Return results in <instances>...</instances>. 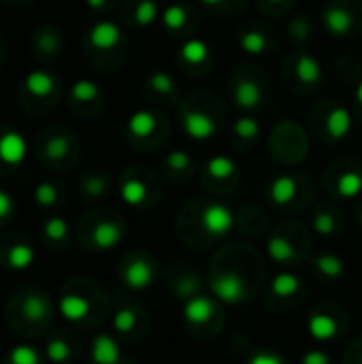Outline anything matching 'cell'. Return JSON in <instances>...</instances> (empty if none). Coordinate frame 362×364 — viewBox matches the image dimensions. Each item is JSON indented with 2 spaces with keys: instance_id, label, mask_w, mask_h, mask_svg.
Returning a JSON list of instances; mask_svg holds the SVG:
<instances>
[{
  "instance_id": "6da1fadb",
  "label": "cell",
  "mask_w": 362,
  "mask_h": 364,
  "mask_svg": "<svg viewBox=\"0 0 362 364\" xmlns=\"http://www.w3.org/2000/svg\"><path fill=\"white\" fill-rule=\"evenodd\" d=\"M175 109L183 134L196 143L213 141L224 128L226 111L222 98L213 92H194L181 98Z\"/></svg>"
},
{
  "instance_id": "7a4b0ae2",
  "label": "cell",
  "mask_w": 362,
  "mask_h": 364,
  "mask_svg": "<svg viewBox=\"0 0 362 364\" xmlns=\"http://www.w3.org/2000/svg\"><path fill=\"white\" fill-rule=\"evenodd\" d=\"M269 90L267 75L254 64H241L228 77V98L245 113L265 109L269 102Z\"/></svg>"
},
{
  "instance_id": "3957f363",
  "label": "cell",
  "mask_w": 362,
  "mask_h": 364,
  "mask_svg": "<svg viewBox=\"0 0 362 364\" xmlns=\"http://www.w3.org/2000/svg\"><path fill=\"white\" fill-rule=\"evenodd\" d=\"M309 128L322 143L335 145L352 134L354 115L335 98H326L309 109Z\"/></svg>"
},
{
  "instance_id": "277c9868",
  "label": "cell",
  "mask_w": 362,
  "mask_h": 364,
  "mask_svg": "<svg viewBox=\"0 0 362 364\" xmlns=\"http://www.w3.org/2000/svg\"><path fill=\"white\" fill-rule=\"evenodd\" d=\"M282 77H284V83L290 92H294L299 96H309L322 87L324 66L312 51L297 49L286 58Z\"/></svg>"
},
{
  "instance_id": "5b68a950",
  "label": "cell",
  "mask_w": 362,
  "mask_h": 364,
  "mask_svg": "<svg viewBox=\"0 0 362 364\" xmlns=\"http://www.w3.org/2000/svg\"><path fill=\"white\" fill-rule=\"evenodd\" d=\"M171 132V119L158 109H139L126 122V139L132 147L149 151L160 147Z\"/></svg>"
},
{
  "instance_id": "8992f818",
  "label": "cell",
  "mask_w": 362,
  "mask_h": 364,
  "mask_svg": "<svg viewBox=\"0 0 362 364\" xmlns=\"http://www.w3.org/2000/svg\"><path fill=\"white\" fill-rule=\"evenodd\" d=\"M269 154L280 164H301L309 154L307 130L292 119H282L271 130Z\"/></svg>"
},
{
  "instance_id": "52a82bcc",
  "label": "cell",
  "mask_w": 362,
  "mask_h": 364,
  "mask_svg": "<svg viewBox=\"0 0 362 364\" xmlns=\"http://www.w3.org/2000/svg\"><path fill=\"white\" fill-rule=\"evenodd\" d=\"M320 21L329 36L354 38L362 32V0H329Z\"/></svg>"
},
{
  "instance_id": "ba28073f",
  "label": "cell",
  "mask_w": 362,
  "mask_h": 364,
  "mask_svg": "<svg viewBox=\"0 0 362 364\" xmlns=\"http://www.w3.org/2000/svg\"><path fill=\"white\" fill-rule=\"evenodd\" d=\"M314 196L312 179L303 173H280L269 183V200L277 209H303Z\"/></svg>"
},
{
  "instance_id": "9c48e42d",
  "label": "cell",
  "mask_w": 362,
  "mask_h": 364,
  "mask_svg": "<svg viewBox=\"0 0 362 364\" xmlns=\"http://www.w3.org/2000/svg\"><path fill=\"white\" fill-rule=\"evenodd\" d=\"M188 211L196 215L201 232L209 239L226 237L237 226V215L233 209L218 200H196L188 205Z\"/></svg>"
},
{
  "instance_id": "30bf717a",
  "label": "cell",
  "mask_w": 362,
  "mask_h": 364,
  "mask_svg": "<svg viewBox=\"0 0 362 364\" xmlns=\"http://www.w3.org/2000/svg\"><path fill=\"white\" fill-rule=\"evenodd\" d=\"M324 188L344 200H352L362 192V166L352 158L335 160L324 171Z\"/></svg>"
},
{
  "instance_id": "8fae6325",
  "label": "cell",
  "mask_w": 362,
  "mask_h": 364,
  "mask_svg": "<svg viewBox=\"0 0 362 364\" xmlns=\"http://www.w3.org/2000/svg\"><path fill=\"white\" fill-rule=\"evenodd\" d=\"M158 194L160 186L156 177L143 166L130 168L119 183V196L130 207H147L154 200H158Z\"/></svg>"
},
{
  "instance_id": "7c38bea8",
  "label": "cell",
  "mask_w": 362,
  "mask_h": 364,
  "mask_svg": "<svg viewBox=\"0 0 362 364\" xmlns=\"http://www.w3.org/2000/svg\"><path fill=\"white\" fill-rule=\"evenodd\" d=\"M213 64H215V53L205 38L190 36L181 43L177 51V66L181 73H186L188 77L201 79L213 70Z\"/></svg>"
},
{
  "instance_id": "4fadbf2b",
  "label": "cell",
  "mask_w": 362,
  "mask_h": 364,
  "mask_svg": "<svg viewBox=\"0 0 362 364\" xmlns=\"http://www.w3.org/2000/svg\"><path fill=\"white\" fill-rule=\"evenodd\" d=\"M241 179V168L239 164L230 158V156H224V154H218V156H211L203 171H201V181L207 190L211 192H233L237 188Z\"/></svg>"
},
{
  "instance_id": "5bb4252c",
  "label": "cell",
  "mask_w": 362,
  "mask_h": 364,
  "mask_svg": "<svg viewBox=\"0 0 362 364\" xmlns=\"http://www.w3.org/2000/svg\"><path fill=\"white\" fill-rule=\"evenodd\" d=\"M160 23H162V28H164V32L169 36L186 41V38L194 36V32L198 30L201 15H198L194 4L173 2L169 6H164V11L160 15Z\"/></svg>"
},
{
  "instance_id": "9a60e30c",
  "label": "cell",
  "mask_w": 362,
  "mask_h": 364,
  "mask_svg": "<svg viewBox=\"0 0 362 364\" xmlns=\"http://www.w3.org/2000/svg\"><path fill=\"white\" fill-rule=\"evenodd\" d=\"M145 96L158 107H177L181 100V87L173 73L169 70H154L145 79Z\"/></svg>"
},
{
  "instance_id": "2e32d148",
  "label": "cell",
  "mask_w": 362,
  "mask_h": 364,
  "mask_svg": "<svg viewBox=\"0 0 362 364\" xmlns=\"http://www.w3.org/2000/svg\"><path fill=\"white\" fill-rule=\"evenodd\" d=\"M237 45L245 55L260 58V55L271 53L277 47V36L269 26L254 21V23H245L237 32Z\"/></svg>"
},
{
  "instance_id": "e0dca14e",
  "label": "cell",
  "mask_w": 362,
  "mask_h": 364,
  "mask_svg": "<svg viewBox=\"0 0 362 364\" xmlns=\"http://www.w3.org/2000/svg\"><path fill=\"white\" fill-rule=\"evenodd\" d=\"M87 41L92 49L100 53H115L124 47V32L122 28L111 19H100L87 30Z\"/></svg>"
},
{
  "instance_id": "ac0fdd59",
  "label": "cell",
  "mask_w": 362,
  "mask_h": 364,
  "mask_svg": "<svg viewBox=\"0 0 362 364\" xmlns=\"http://www.w3.org/2000/svg\"><path fill=\"white\" fill-rule=\"evenodd\" d=\"M262 139V126L258 122V117L254 115H241L233 122L230 132H228V141L235 149L239 151H250L254 149Z\"/></svg>"
},
{
  "instance_id": "d6986e66",
  "label": "cell",
  "mask_w": 362,
  "mask_h": 364,
  "mask_svg": "<svg viewBox=\"0 0 362 364\" xmlns=\"http://www.w3.org/2000/svg\"><path fill=\"white\" fill-rule=\"evenodd\" d=\"M211 290L213 294L230 305H237L245 299V284L235 271H222L211 277Z\"/></svg>"
},
{
  "instance_id": "ffe728a7",
  "label": "cell",
  "mask_w": 362,
  "mask_h": 364,
  "mask_svg": "<svg viewBox=\"0 0 362 364\" xmlns=\"http://www.w3.org/2000/svg\"><path fill=\"white\" fill-rule=\"evenodd\" d=\"M194 171H196L194 158L183 149H173L162 158V173L171 181L181 183L186 179H190L194 175Z\"/></svg>"
},
{
  "instance_id": "44dd1931",
  "label": "cell",
  "mask_w": 362,
  "mask_h": 364,
  "mask_svg": "<svg viewBox=\"0 0 362 364\" xmlns=\"http://www.w3.org/2000/svg\"><path fill=\"white\" fill-rule=\"evenodd\" d=\"M156 277V267L149 258L137 256L124 267V282L132 290H145L154 284Z\"/></svg>"
},
{
  "instance_id": "7402d4cb",
  "label": "cell",
  "mask_w": 362,
  "mask_h": 364,
  "mask_svg": "<svg viewBox=\"0 0 362 364\" xmlns=\"http://www.w3.org/2000/svg\"><path fill=\"white\" fill-rule=\"evenodd\" d=\"M160 4L158 0H128L126 4V19L134 28H151L160 21Z\"/></svg>"
},
{
  "instance_id": "603a6c76",
  "label": "cell",
  "mask_w": 362,
  "mask_h": 364,
  "mask_svg": "<svg viewBox=\"0 0 362 364\" xmlns=\"http://www.w3.org/2000/svg\"><path fill=\"white\" fill-rule=\"evenodd\" d=\"M312 226L318 235L322 237H333L341 230L344 226V218L339 213L337 207L333 205H320L314 209V215H312Z\"/></svg>"
},
{
  "instance_id": "cb8c5ba5",
  "label": "cell",
  "mask_w": 362,
  "mask_h": 364,
  "mask_svg": "<svg viewBox=\"0 0 362 364\" xmlns=\"http://www.w3.org/2000/svg\"><path fill=\"white\" fill-rule=\"evenodd\" d=\"M267 252H269L271 260H275V262H280V264L297 262V256H299L297 243L292 241V237H290L288 232H284V228H280L277 232L271 235L269 245H267Z\"/></svg>"
},
{
  "instance_id": "d4e9b609",
  "label": "cell",
  "mask_w": 362,
  "mask_h": 364,
  "mask_svg": "<svg viewBox=\"0 0 362 364\" xmlns=\"http://www.w3.org/2000/svg\"><path fill=\"white\" fill-rule=\"evenodd\" d=\"M124 239V226L117 220H100L92 230V241L98 250H113Z\"/></svg>"
},
{
  "instance_id": "484cf974",
  "label": "cell",
  "mask_w": 362,
  "mask_h": 364,
  "mask_svg": "<svg viewBox=\"0 0 362 364\" xmlns=\"http://www.w3.org/2000/svg\"><path fill=\"white\" fill-rule=\"evenodd\" d=\"M183 316L190 326L198 328V326L209 324L215 318V307H213L211 299H207V296H192L183 307Z\"/></svg>"
},
{
  "instance_id": "4316f807",
  "label": "cell",
  "mask_w": 362,
  "mask_h": 364,
  "mask_svg": "<svg viewBox=\"0 0 362 364\" xmlns=\"http://www.w3.org/2000/svg\"><path fill=\"white\" fill-rule=\"evenodd\" d=\"M307 331L318 341H331L339 335L341 324L335 316H331L326 311H316L307 322Z\"/></svg>"
},
{
  "instance_id": "83f0119b",
  "label": "cell",
  "mask_w": 362,
  "mask_h": 364,
  "mask_svg": "<svg viewBox=\"0 0 362 364\" xmlns=\"http://www.w3.org/2000/svg\"><path fill=\"white\" fill-rule=\"evenodd\" d=\"M286 32H288V38L292 43L299 45V49H303L305 45H309L316 36V23L309 15L305 13H299L294 17L288 19V26H286Z\"/></svg>"
},
{
  "instance_id": "f1b7e54d",
  "label": "cell",
  "mask_w": 362,
  "mask_h": 364,
  "mask_svg": "<svg viewBox=\"0 0 362 364\" xmlns=\"http://www.w3.org/2000/svg\"><path fill=\"white\" fill-rule=\"evenodd\" d=\"M26 158V141L19 132H6L0 136V160L4 164H21Z\"/></svg>"
},
{
  "instance_id": "f546056e",
  "label": "cell",
  "mask_w": 362,
  "mask_h": 364,
  "mask_svg": "<svg viewBox=\"0 0 362 364\" xmlns=\"http://www.w3.org/2000/svg\"><path fill=\"white\" fill-rule=\"evenodd\" d=\"M70 100L81 107H100L102 105V92L100 87L90 79H79L70 87Z\"/></svg>"
},
{
  "instance_id": "4dcf8cb0",
  "label": "cell",
  "mask_w": 362,
  "mask_h": 364,
  "mask_svg": "<svg viewBox=\"0 0 362 364\" xmlns=\"http://www.w3.org/2000/svg\"><path fill=\"white\" fill-rule=\"evenodd\" d=\"M90 311H92V303L79 294H66L60 301V314L68 322H79V320L87 318Z\"/></svg>"
},
{
  "instance_id": "1f68e13d",
  "label": "cell",
  "mask_w": 362,
  "mask_h": 364,
  "mask_svg": "<svg viewBox=\"0 0 362 364\" xmlns=\"http://www.w3.org/2000/svg\"><path fill=\"white\" fill-rule=\"evenodd\" d=\"M92 360L96 364H117L119 363V346L109 335L96 337L92 343Z\"/></svg>"
},
{
  "instance_id": "d6a6232c",
  "label": "cell",
  "mask_w": 362,
  "mask_h": 364,
  "mask_svg": "<svg viewBox=\"0 0 362 364\" xmlns=\"http://www.w3.org/2000/svg\"><path fill=\"white\" fill-rule=\"evenodd\" d=\"M23 83H26V90L36 98H45L55 90V79L45 70H32Z\"/></svg>"
},
{
  "instance_id": "836d02e7",
  "label": "cell",
  "mask_w": 362,
  "mask_h": 364,
  "mask_svg": "<svg viewBox=\"0 0 362 364\" xmlns=\"http://www.w3.org/2000/svg\"><path fill=\"white\" fill-rule=\"evenodd\" d=\"M198 4L203 9H207L213 15H224V17H235L241 11L247 9L250 0H198Z\"/></svg>"
},
{
  "instance_id": "e575fe53",
  "label": "cell",
  "mask_w": 362,
  "mask_h": 364,
  "mask_svg": "<svg viewBox=\"0 0 362 364\" xmlns=\"http://www.w3.org/2000/svg\"><path fill=\"white\" fill-rule=\"evenodd\" d=\"M299 290H301V279L292 273H280L271 284V294L277 296L280 301H288L297 296Z\"/></svg>"
},
{
  "instance_id": "d590c367",
  "label": "cell",
  "mask_w": 362,
  "mask_h": 364,
  "mask_svg": "<svg viewBox=\"0 0 362 364\" xmlns=\"http://www.w3.org/2000/svg\"><path fill=\"white\" fill-rule=\"evenodd\" d=\"M314 267L326 279H339L346 273V262L339 256H335V254H320L314 260Z\"/></svg>"
},
{
  "instance_id": "8d00e7d4",
  "label": "cell",
  "mask_w": 362,
  "mask_h": 364,
  "mask_svg": "<svg viewBox=\"0 0 362 364\" xmlns=\"http://www.w3.org/2000/svg\"><path fill=\"white\" fill-rule=\"evenodd\" d=\"M21 311L30 322H41L49 316V303L41 294H30L21 303Z\"/></svg>"
},
{
  "instance_id": "74e56055",
  "label": "cell",
  "mask_w": 362,
  "mask_h": 364,
  "mask_svg": "<svg viewBox=\"0 0 362 364\" xmlns=\"http://www.w3.org/2000/svg\"><path fill=\"white\" fill-rule=\"evenodd\" d=\"M34 250L26 243H19L9 252V267L13 271H26L34 264Z\"/></svg>"
},
{
  "instance_id": "f35d334b",
  "label": "cell",
  "mask_w": 362,
  "mask_h": 364,
  "mask_svg": "<svg viewBox=\"0 0 362 364\" xmlns=\"http://www.w3.org/2000/svg\"><path fill=\"white\" fill-rule=\"evenodd\" d=\"M81 190L87 198H100L109 190V179L102 173H90L81 181Z\"/></svg>"
},
{
  "instance_id": "ab89813d",
  "label": "cell",
  "mask_w": 362,
  "mask_h": 364,
  "mask_svg": "<svg viewBox=\"0 0 362 364\" xmlns=\"http://www.w3.org/2000/svg\"><path fill=\"white\" fill-rule=\"evenodd\" d=\"M36 47H38V51H43L47 55L58 53V49L62 47L60 32H55V30H41L38 32V38H36Z\"/></svg>"
},
{
  "instance_id": "60d3db41",
  "label": "cell",
  "mask_w": 362,
  "mask_h": 364,
  "mask_svg": "<svg viewBox=\"0 0 362 364\" xmlns=\"http://www.w3.org/2000/svg\"><path fill=\"white\" fill-rule=\"evenodd\" d=\"M297 0H256L258 9L269 15V17H282L286 15L292 6H294Z\"/></svg>"
},
{
  "instance_id": "b9f144b4",
  "label": "cell",
  "mask_w": 362,
  "mask_h": 364,
  "mask_svg": "<svg viewBox=\"0 0 362 364\" xmlns=\"http://www.w3.org/2000/svg\"><path fill=\"white\" fill-rule=\"evenodd\" d=\"M9 358L11 364H41V354L32 346H15Z\"/></svg>"
},
{
  "instance_id": "7bdbcfd3",
  "label": "cell",
  "mask_w": 362,
  "mask_h": 364,
  "mask_svg": "<svg viewBox=\"0 0 362 364\" xmlns=\"http://www.w3.org/2000/svg\"><path fill=\"white\" fill-rule=\"evenodd\" d=\"M68 149H70L68 136H64V134L51 136V139L47 141V145H45V154H47V158H51V160H62V158L68 154Z\"/></svg>"
},
{
  "instance_id": "ee69618b",
  "label": "cell",
  "mask_w": 362,
  "mask_h": 364,
  "mask_svg": "<svg viewBox=\"0 0 362 364\" xmlns=\"http://www.w3.org/2000/svg\"><path fill=\"white\" fill-rule=\"evenodd\" d=\"M47 358L55 364H64L70 358V348L64 339H51L47 343Z\"/></svg>"
},
{
  "instance_id": "f6af8a7d",
  "label": "cell",
  "mask_w": 362,
  "mask_h": 364,
  "mask_svg": "<svg viewBox=\"0 0 362 364\" xmlns=\"http://www.w3.org/2000/svg\"><path fill=\"white\" fill-rule=\"evenodd\" d=\"M113 326H115V331L122 333V335L132 333L134 326H137V314H134L132 309H119V311L115 314V318H113Z\"/></svg>"
},
{
  "instance_id": "bcb514c9",
  "label": "cell",
  "mask_w": 362,
  "mask_h": 364,
  "mask_svg": "<svg viewBox=\"0 0 362 364\" xmlns=\"http://www.w3.org/2000/svg\"><path fill=\"white\" fill-rule=\"evenodd\" d=\"M58 188L53 183H38L34 190V198L41 207H51L58 203Z\"/></svg>"
},
{
  "instance_id": "7dc6e473",
  "label": "cell",
  "mask_w": 362,
  "mask_h": 364,
  "mask_svg": "<svg viewBox=\"0 0 362 364\" xmlns=\"http://www.w3.org/2000/svg\"><path fill=\"white\" fill-rule=\"evenodd\" d=\"M45 235H47L51 241H62V239H66V235H68V224H66V220H62V218H51V220L45 224Z\"/></svg>"
},
{
  "instance_id": "c3c4849f",
  "label": "cell",
  "mask_w": 362,
  "mask_h": 364,
  "mask_svg": "<svg viewBox=\"0 0 362 364\" xmlns=\"http://www.w3.org/2000/svg\"><path fill=\"white\" fill-rule=\"evenodd\" d=\"M247 364H284V360L273 352H258L250 358Z\"/></svg>"
},
{
  "instance_id": "681fc988",
  "label": "cell",
  "mask_w": 362,
  "mask_h": 364,
  "mask_svg": "<svg viewBox=\"0 0 362 364\" xmlns=\"http://www.w3.org/2000/svg\"><path fill=\"white\" fill-rule=\"evenodd\" d=\"M301 364H331V358L324 352H307Z\"/></svg>"
},
{
  "instance_id": "f907efd6",
  "label": "cell",
  "mask_w": 362,
  "mask_h": 364,
  "mask_svg": "<svg viewBox=\"0 0 362 364\" xmlns=\"http://www.w3.org/2000/svg\"><path fill=\"white\" fill-rule=\"evenodd\" d=\"M11 211H13V198L4 190H0V218H6Z\"/></svg>"
},
{
  "instance_id": "816d5d0a",
  "label": "cell",
  "mask_w": 362,
  "mask_h": 364,
  "mask_svg": "<svg viewBox=\"0 0 362 364\" xmlns=\"http://www.w3.org/2000/svg\"><path fill=\"white\" fill-rule=\"evenodd\" d=\"M85 4L92 9V11H105L113 4V0H85Z\"/></svg>"
},
{
  "instance_id": "f5cc1de1",
  "label": "cell",
  "mask_w": 362,
  "mask_h": 364,
  "mask_svg": "<svg viewBox=\"0 0 362 364\" xmlns=\"http://www.w3.org/2000/svg\"><path fill=\"white\" fill-rule=\"evenodd\" d=\"M354 102H356V113H358V117H361V122H362V79L358 81V85H356V92H354Z\"/></svg>"
},
{
  "instance_id": "db71d44e",
  "label": "cell",
  "mask_w": 362,
  "mask_h": 364,
  "mask_svg": "<svg viewBox=\"0 0 362 364\" xmlns=\"http://www.w3.org/2000/svg\"><path fill=\"white\" fill-rule=\"evenodd\" d=\"M358 224L362 226V205H361V209H358Z\"/></svg>"
},
{
  "instance_id": "11a10c76",
  "label": "cell",
  "mask_w": 362,
  "mask_h": 364,
  "mask_svg": "<svg viewBox=\"0 0 362 364\" xmlns=\"http://www.w3.org/2000/svg\"><path fill=\"white\" fill-rule=\"evenodd\" d=\"M361 360H362V356H361Z\"/></svg>"
}]
</instances>
